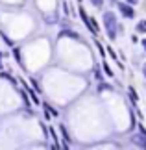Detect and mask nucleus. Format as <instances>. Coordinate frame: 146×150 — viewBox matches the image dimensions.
I'll return each instance as SVG.
<instances>
[{"mask_svg":"<svg viewBox=\"0 0 146 150\" xmlns=\"http://www.w3.org/2000/svg\"><path fill=\"white\" fill-rule=\"evenodd\" d=\"M115 4L118 6V11L122 13L124 19H133L135 17V9H133L131 4H128V2H115Z\"/></svg>","mask_w":146,"mask_h":150,"instance_id":"obj_2","label":"nucleus"},{"mask_svg":"<svg viewBox=\"0 0 146 150\" xmlns=\"http://www.w3.org/2000/svg\"><path fill=\"white\" fill-rule=\"evenodd\" d=\"M107 52H109V56L113 57V59H116V54H115V50H113V48H107Z\"/></svg>","mask_w":146,"mask_h":150,"instance_id":"obj_15","label":"nucleus"},{"mask_svg":"<svg viewBox=\"0 0 146 150\" xmlns=\"http://www.w3.org/2000/svg\"><path fill=\"white\" fill-rule=\"evenodd\" d=\"M102 19H104V26H106L107 37L111 41H115V37H116V17H115V13L113 11H106Z\"/></svg>","mask_w":146,"mask_h":150,"instance_id":"obj_1","label":"nucleus"},{"mask_svg":"<svg viewBox=\"0 0 146 150\" xmlns=\"http://www.w3.org/2000/svg\"><path fill=\"white\" fill-rule=\"evenodd\" d=\"M0 57H2V56H0ZM2 69H4V67H2V59H0V71H2Z\"/></svg>","mask_w":146,"mask_h":150,"instance_id":"obj_20","label":"nucleus"},{"mask_svg":"<svg viewBox=\"0 0 146 150\" xmlns=\"http://www.w3.org/2000/svg\"><path fill=\"white\" fill-rule=\"evenodd\" d=\"M50 130V135H52V139L56 141V145H59V143H57V135H56V128H48Z\"/></svg>","mask_w":146,"mask_h":150,"instance_id":"obj_10","label":"nucleus"},{"mask_svg":"<svg viewBox=\"0 0 146 150\" xmlns=\"http://www.w3.org/2000/svg\"><path fill=\"white\" fill-rule=\"evenodd\" d=\"M128 93H130V96H131V102H133V104H137L139 96H137V93H135V89H133V87H130V89H128Z\"/></svg>","mask_w":146,"mask_h":150,"instance_id":"obj_6","label":"nucleus"},{"mask_svg":"<svg viewBox=\"0 0 146 150\" xmlns=\"http://www.w3.org/2000/svg\"><path fill=\"white\" fill-rule=\"evenodd\" d=\"M124 2H128V4H131V6H135V4H139V0H124Z\"/></svg>","mask_w":146,"mask_h":150,"instance_id":"obj_17","label":"nucleus"},{"mask_svg":"<svg viewBox=\"0 0 146 150\" xmlns=\"http://www.w3.org/2000/svg\"><path fill=\"white\" fill-rule=\"evenodd\" d=\"M59 37H72V39H76V41H81L80 33H76V32H72V30H63V32L59 33Z\"/></svg>","mask_w":146,"mask_h":150,"instance_id":"obj_4","label":"nucleus"},{"mask_svg":"<svg viewBox=\"0 0 146 150\" xmlns=\"http://www.w3.org/2000/svg\"><path fill=\"white\" fill-rule=\"evenodd\" d=\"M104 71H106V74H107V76H113V71L109 69V65H107V63H104Z\"/></svg>","mask_w":146,"mask_h":150,"instance_id":"obj_11","label":"nucleus"},{"mask_svg":"<svg viewBox=\"0 0 146 150\" xmlns=\"http://www.w3.org/2000/svg\"><path fill=\"white\" fill-rule=\"evenodd\" d=\"M135 30H137L139 33H146V21H144V19L137 22V28H135Z\"/></svg>","mask_w":146,"mask_h":150,"instance_id":"obj_5","label":"nucleus"},{"mask_svg":"<svg viewBox=\"0 0 146 150\" xmlns=\"http://www.w3.org/2000/svg\"><path fill=\"white\" fill-rule=\"evenodd\" d=\"M139 134H141L142 137H146V128H144L142 124H139Z\"/></svg>","mask_w":146,"mask_h":150,"instance_id":"obj_13","label":"nucleus"},{"mask_svg":"<svg viewBox=\"0 0 146 150\" xmlns=\"http://www.w3.org/2000/svg\"><path fill=\"white\" fill-rule=\"evenodd\" d=\"M142 74H144V78H146V63H144V67H142Z\"/></svg>","mask_w":146,"mask_h":150,"instance_id":"obj_18","label":"nucleus"},{"mask_svg":"<svg viewBox=\"0 0 146 150\" xmlns=\"http://www.w3.org/2000/svg\"><path fill=\"white\" fill-rule=\"evenodd\" d=\"M89 2L95 6V8H98V9H100L102 6H104V0H89Z\"/></svg>","mask_w":146,"mask_h":150,"instance_id":"obj_9","label":"nucleus"},{"mask_svg":"<svg viewBox=\"0 0 146 150\" xmlns=\"http://www.w3.org/2000/svg\"><path fill=\"white\" fill-rule=\"evenodd\" d=\"M131 143H135L139 148H146V137L142 135H131Z\"/></svg>","mask_w":146,"mask_h":150,"instance_id":"obj_3","label":"nucleus"},{"mask_svg":"<svg viewBox=\"0 0 146 150\" xmlns=\"http://www.w3.org/2000/svg\"><path fill=\"white\" fill-rule=\"evenodd\" d=\"M2 37H4V41H6V45H8V47H13V41H11L8 35H4V33H2Z\"/></svg>","mask_w":146,"mask_h":150,"instance_id":"obj_12","label":"nucleus"},{"mask_svg":"<svg viewBox=\"0 0 146 150\" xmlns=\"http://www.w3.org/2000/svg\"><path fill=\"white\" fill-rule=\"evenodd\" d=\"M142 47H144V50H146V39H142Z\"/></svg>","mask_w":146,"mask_h":150,"instance_id":"obj_19","label":"nucleus"},{"mask_svg":"<svg viewBox=\"0 0 146 150\" xmlns=\"http://www.w3.org/2000/svg\"><path fill=\"white\" fill-rule=\"evenodd\" d=\"M15 59L19 61L20 65H22V57H20V52H19V50H15Z\"/></svg>","mask_w":146,"mask_h":150,"instance_id":"obj_14","label":"nucleus"},{"mask_svg":"<svg viewBox=\"0 0 146 150\" xmlns=\"http://www.w3.org/2000/svg\"><path fill=\"white\" fill-rule=\"evenodd\" d=\"M113 87H111L109 83H104V82H100V85H98V91H111Z\"/></svg>","mask_w":146,"mask_h":150,"instance_id":"obj_7","label":"nucleus"},{"mask_svg":"<svg viewBox=\"0 0 146 150\" xmlns=\"http://www.w3.org/2000/svg\"><path fill=\"white\" fill-rule=\"evenodd\" d=\"M22 100H24V104H26V106H30V100H28V96H26V93H22Z\"/></svg>","mask_w":146,"mask_h":150,"instance_id":"obj_16","label":"nucleus"},{"mask_svg":"<svg viewBox=\"0 0 146 150\" xmlns=\"http://www.w3.org/2000/svg\"><path fill=\"white\" fill-rule=\"evenodd\" d=\"M59 130H61V134H63V137H65V141L67 143H71V135L67 134V130H65V126H59Z\"/></svg>","mask_w":146,"mask_h":150,"instance_id":"obj_8","label":"nucleus"}]
</instances>
